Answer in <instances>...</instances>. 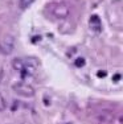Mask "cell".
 Segmentation results:
<instances>
[{
	"label": "cell",
	"instance_id": "6da1fadb",
	"mask_svg": "<svg viewBox=\"0 0 123 124\" xmlns=\"http://www.w3.org/2000/svg\"><path fill=\"white\" fill-rule=\"evenodd\" d=\"M48 11H49V13L52 15L53 17H56V19H60V20H64V19H66V17L69 16V13H70V8H69V5L66 4V3H62V1H60V3H50V4H48Z\"/></svg>",
	"mask_w": 123,
	"mask_h": 124
},
{
	"label": "cell",
	"instance_id": "7a4b0ae2",
	"mask_svg": "<svg viewBox=\"0 0 123 124\" xmlns=\"http://www.w3.org/2000/svg\"><path fill=\"white\" fill-rule=\"evenodd\" d=\"M15 50V37L12 34H5L0 40V53L3 55H9Z\"/></svg>",
	"mask_w": 123,
	"mask_h": 124
},
{
	"label": "cell",
	"instance_id": "3957f363",
	"mask_svg": "<svg viewBox=\"0 0 123 124\" xmlns=\"http://www.w3.org/2000/svg\"><path fill=\"white\" fill-rule=\"evenodd\" d=\"M12 90L20 96H25V98H32V96H34V88L32 87L31 85L23 83V82L13 83Z\"/></svg>",
	"mask_w": 123,
	"mask_h": 124
},
{
	"label": "cell",
	"instance_id": "277c9868",
	"mask_svg": "<svg viewBox=\"0 0 123 124\" xmlns=\"http://www.w3.org/2000/svg\"><path fill=\"white\" fill-rule=\"evenodd\" d=\"M89 25H90V29L94 31L95 33H99L102 31V23H101V19H99L98 15H91L89 19Z\"/></svg>",
	"mask_w": 123,
	"mask_h": 124
},
{
	"label": "cell",
	"instance_id": "5b68a950",
	"mask_svg": "<svg viewBox=\"0 0 123 124\" xmlns=\"http://www.w3.org/2000/svg\"><path fill=\"white\" fill-rule=\"evenodd\" d=\"M114 117H115V115L111 111H102L98 114V120L101 123H111L114 122Z\"/></svg>",
	"mask_w": 123,
	"mask_h": 124
},
{
	"label": "cell",
	"instance_id": "8992f818",
	"mask_svg": "<svg viewBox=\"0 0 123 124\" xmlns=\"http://www.w3.org/2000/svg\"><path fill=\"white\" fill-rule=\"evenodd\" d=\"M12 67L16 71H21L23 69H24V60H21V58H15L12 61Z\"/></svg>",
	"mask_w": 123,
	"mask_h": 124
},
{
	"label": "cell",
	"instance_id": "52a82bcc",
	"mask_svg": "<svg viewBox=\"0 0 123 124\" xmlns=\"http://www.w3.org/2000/svg\"><path fill=\"white\" fill-rule=\"evenodd\" d=\"M34 3V0H19V8L20 9H27Z\"/></svg>",
	"mask_w": 123,
	"mask_h": 124
},
{
	"label": "cell",
	"instance_id": "ba28073f",
	"mask_svg": "<svg viewBox=\"0 0 123 124\" xmlns=\"http://www.w3.org/2000/svg\"><path fill=\"white\" fill-rule=\"evenodd\" d=\"M7 108V100H5L4 95L0 93V111H4Z\"/></svg>",
	"mask_w": 123,
	"mask_h": 124
},
{
	"label": "cell",
	"instance_id": "9c48e42d",
	"mask_svg": "<svg viewBox=\"0 0 123 124\" xmlns=\"http://www.w3.org/2000/svg\"><path fill=\"white\" fill-rule=\"evenodd\" d=\"M74 65L77 67H83L85 66V58H82V57H78L77 60L74 61Z\"/></svg>",
	"mask_w": 123,
	"mask_h": 124
},
{
	"label": "cell",
	"instance_id": "30bf717a",
	"mask_svg": "<svg viewBox=\"0 0 123 124\" xmlns=\"http://www.w3.org/2000/svg\"><path fill=\"white\" fill-rule=\"evenodd\" d=\"M106 75H107V73L105 71V70H99V71L97 73V77H98V78H105Z\"/></svg>",
	"mask_w": 123,
	"mask_h": 124
},
{
	"label": "cell",
	"instance_id": "8fae6325",
	"mask_svg": "<svg viewBox=\"0 0 123 124\" xmlns=\"http://www.w3.org/2000/svg\"><path fill=\"white\" fill-rule=\"evenodd\" d=\"M119 79H121V74H115L113 77V82H119Z\"/></svg>",
	"mask_w": 123,
	"mask_h": 124
},
{
	"label": "cell",
	"instance_id": "7c38bea8",
	"mask_svg": "<svg viewBox=\"0 0 123 124\" xmlns=\"http://www.w3.org/2000/svg\"><path fill=\"white\" fill-rule=\"evenodd\" d=\"M17 108H19V103H17V102H13V106L11 107V110H12V111H16Z\"/></svg>",
	"mask_w": 123,
	"mask_h": 124
},
{
	"label": "cell",
	"instance_id": "4fadbf2b",
	"mask_svg": "<svg viewBox=\"0 0 123 124\" xmlns=\"http://www.w3.org/2000/svg\"><path fill=\"white\" fill-rule=\"evenodd\" d=\"M40 40H41V37H40V36H39V37L36 36V37H33V38H32V42H33V44H36V42H39Z\"/></svg>",
	"mask_w": 123,
	"mask_h": 124
},
{
	"label": "cell",
	"instance_id": "5bb4252c",
	"mask_svg": "<svg viewBox=\"0 0 123 124\" xmlns=\"http://www.w3.org/2000/svg\"><path fill=\"white\" fill-rule=\"evenodd\" d=\"M1 78H3V70H1V67H0V82H1Z\"/></svg>",
	"mask_w": 123,
	"mask_h": 124
},
{
	"label": "cell",
	"instance_id": "9a60e30c",
	"mask_svg": "<svg viewBox=\"0 0 123 124\" xmlns=\"http://www.w3.org/2000/svg\"><path fill=\"white\" fill-rule=\"evenodd\" d=\"M68 124H69V123H68Z\"/></svg>",
	"mask_w": 123,
	"mask_h": 124
}]
</instances>
